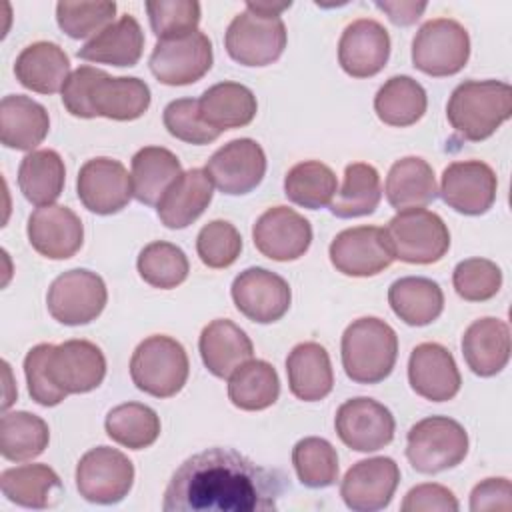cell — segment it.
I'll return each instance as SVG.
<instances>
[{"instance_id": "f5cc1de1", "label": "cell", "mask_w": 512, "mask_h": 512, "mask_svg": "<svg viewBox=\"0 0 512 512\" xmlns=\"http://www.w3.org/2000/svg\"><path fill=\"white\" fill-rule=\"evenodd\" d=\"M404 512H456L460 508L452 490L442 484H418L404 496Z\"/></svg>"}, {"instance_id": "3957f363", "label": "cell", "mask_w": 512, "mask_h": 512, "mask_svg": "<svg viewBox=\"0 0 512 512\" xmlns=\"http://www.w3.org/2000/svg\"><path fill=\"white\" fill-rule=\"evenodd\" d=\"M512 114V88L500 80H466L446 104L450 126L466 140L490 138Z\"/></svg>"}, {"instance_id": "ac0fdd59", "label": "cell", "mask_w": 512, "mask_h": 512, "mask_svg": "<svg viewBox=\"0 0 512 512\" xmlns=\"http://www.w3.org/2000/svg\"><path fill=\"white\" fill-rule=\"evenodd\" d=\"M48 376L52 384L68 394H84L98 388L106 376L102 350L88 340H66L52 344L48 354Z\"/></svg>"}, {"instance_id": "681fc988", "label": "cell", "mask_w": 512, "mask_h": 512, "mask_svg": "<svg viewBox=\"0 0 512 512\" xmlns=\"http://www.w3.org/2000/svg\"><path fill=\"white\" fill-rule=\"evenodd\" d=\"M146 12L158 40L198 30L200 4L196 0H150Z\"/></svg>"}, {"instance_id": "4fadbf2b", "label": "cell", "mask_w": 512, "mask_h": 512, "mask_svg": "<svg viewBox=\"0 0 512 512\" xmlns=\"http://www.w3.org/2000/svg\"><path fill=\"white\" fill-rule=\"evenodd\" d=\"M212 184L228 194L242 196L252 192L266 174V154L252 138H236L220 146L206 162Z\"/></svg>"}, {"instance_id": "e0dca14e", "label": "cell", "mask_w": 512, "mask_h": 512, "mask_svg": "<svg viewBox=\"0 0 512 512\" xmlns=\"http://www.w3.org/2000/svg\"><path fill=\"white\" fill-rule=\"evenodd\" d=\"M236 308L252 322L272 324L280 320L292 302L288 282L266 268H246L240 272L230 288Z\"/></svg>"}, {"instance_id": "7a4b0ae2", "label": "cell", "mask_w": 512, "mask_h": 512, "mask_svg": "<svg viewBox=\"0 0 512 512\" xmlns=\"http://www.w3.org/2000/svg\"><path fill=\"white\" fill-rule=\"evenodd\" d=\"M64 108L76 118L104 116L136 120L150 106V88L134 76H108L94 66H78L60 90Z\"/></svg>"}, {"instance_id": "ee69618b", "label": "cell", "mask_w": 512, "mask_h": 512, "mask_svg": "<svg viewBox=\"0 0 512 512\" xmlns=\"http://www.w3.org/2000/svg\"><path fill=\"white\" fill-rule=\"evenodd\" d=\"M136 268L146 284L160 290L180 286L190 272V264L184 250L164 240L146 244L138 254Z\"/></svg>"}, {"instance_id": "7c38bea8", "label": "cell", "mask_w": 512, "mask_h": 512, "mask_svg": "<svg viewBox=\"0 0 512 512\" xmlns=\"http://www.w3.org/2000/svg\"><path fill=\"white\" fill-rule=\"evenodd\" d=\"M148 66L166 86L194 84L212 68V42L200 30L158 40Z\"/></svg>"}, {"instance_id": "30bf717a", "label": "cell", "mask_w": 512, "mask_h": 512, "mask_svg": "<svg viewBox=\"0 0 512 512\" xmlns=\"http://www.w3.org/2000/svg\"><path fill=\"white\" fill-rule=\"evenodd\" d=\"M108 300V290L96 272L74 268L54 278L46 294V306L54 320L66 326H82L96 320Z\"/></svg>"}, {"instance_id": "d590c367", "label": "cell", "mask_w": 512, "mask_h": 512, "mask_svg": "<svg viewBox=\"0 0 512 512\" xmlns=\"http://www.w3.org/2000/svg\"><path fill=\"white\" fill-rule=\"evenodd\" d=\"M182 174L174 152L162 146H144L132 156V192L146 206H156L166 188Z\"/></svg>"}, {"instance_id": "4dcf8cb0", "label": "cell", "mask_w": 512, "mask_h": 512, "mask_svg": "<svg viewBox=\"0 0 512 512\" xmlns=\"http://www.w3.org/2000/svg\"><path fill=\"white\" fill-rule=\"evenodd\" d=\"M50 118L46 108L22 94H8L0 102V140L6 148L34 150L46 138Z\"/></svg>"}, {"instance_id": "f6af8a7d", "label": "cell", "mask_w": 512, "mask_h": 512, "mask_svg": "<svg viewBox=\"0 0 512 512\" xmlns=\"http://www.w3.org/2000/svg\"><path fill=\"white\" fill-rule=\"evenodd\" d=\"M292 464L306 488H328L338 480L336 448L318 436L302 438L292 448Z\"/></svg>"}, {"instance_id": "8992f818", "label": "cell", "mask_w": 512, "mask_h": 512, "mask_svg": "<svg viewBox=\"0 0 512 512\" xmlns=\"http://www.w3.org/2000/svg\"><path fill=\"white\" fill-rule=\"evenodd\" d=\"M384 236L394 260L408 264H434L450 248L448 226L426 208L400 210L384 228Z\"/></svg>"}, {"instance_id": "1f68e13d", "label": "cell", "mask_w": 512, "mask_h": 512, "mask_svg": "<svg viewBox=\"0 0 512 512\" xmlns=\"http://www.w3.org/2000/svg\"><path fill=\"white\" fill-rule=\"evenodd\" d=\"M198 110L202 120L218 130L248 126L258 110L254 92L240 82H218L202 92L198 98Z\"/></svg>"}, {"instance_id": "44dd1931", "label": "cell", "mask_w": 512, "mask_h": 512, "mask_svg": "<svg viewBox=\"0 0 512 512\" xmlns=\"http://www.w3.org/2000/svg\"><path fill=\"white\" fill-rule=\"evenodd\" d=\"M256 250L276 262L298 260L312 244L310 222L288 206L268 208L252 226Z\"/></svg>"}, {"instance_id": "d6986e66", "label": "cell", "mask_w": 512, "mask_h": 512, "mask_svg": "<svg viewBox=\"0 0 512 512\" xmlns=\"http://www.w3.org/2000/svg\"><path fill=\"white\" fill-rule=\"evenodd\" d=\"M496 188L498 178L486 162L462 160L444 168L438 192L452 210L466 216H480L492 208Z\"/></svg>"}, {"instance_id": "5bb4252c", "label": "cell", "mask_w": 512, "mask_h": 512, "mask_svg": "<svg viewBox=\"0 0 512 512\" xmlns=\"http://www.w3.org/2000/svg\"><path fill=\"white\" fill-rule=\"evenodd\" d=\"M334 428L338 438L356 452H376L394 438L392 412L374 398H350L336 410Z\"/></svg>"}, {"instance_id": "277c9868", "label": "cell", "mask_w": 512, "mask_h": 512, "mask_svg": "<svg viewBox=\"0 0 512 512\" xmlns=\"http://www.w3.org/2000/svg\"><path fill=\"white\" fill-rule=\"evenodd\" d=\"M342 366L356 384H378L390 376L398 358V336L394 328L366 316L354 320L342 334Z\"/></svg>"}, {"instance_id": "836d02e7", "label": "cell", "mask_w": 512, "mask_h": 512, "mask_svg": "<svg viewBox=\"0 0 512 512\" xmlns=\"http://www.w3.org/2000/svg\"><path fill=\"white\" fill-rule=\"evenodd\" d=\"M388 304L408 326H428L444 310V292L424 276H404L390 284Z\"/></svg>"}, {"instance_id": "7dc6e473", "label": "cell", "mask_w": 512, "mask_h": 512, "mask_svg": "<svg viewBox=\"0 0 512 512\" xmlns=\"http://www.w3.org/2000/svg\"><path fill=\"white\" fill-rule=\"evenodd\" d=\"M116 14V2H58L56 22L74 40L96 36Z\"/></svg>"}, {"instance_id": "7bdbcfd3", "label": "cell", "mask_w": 512, "mask_h": 512, "mask_svg": "<svg viewBox=\"0 0 512 512\" xmlns=\"http://www.w3.org/2000/svg\"><path fill=\"white\" fill-rule=\"evenodd\" d=\"M106 434L124 448L142 450L152 446L160 436L158 414L140 402H124L114 406L104 420Z\"/></svg>"}, {"instance_id": "b9f144b4", "label": "cell", "mask_w": 512, "mask_h": 512, "mask_svg": "<svg viewBox=\"0 0 512 512\" xmlns=\"http://www.w3.org/2000/svg\"><path fill=\"white\" fill-rule=\"evenodd\" d=\"M338 188L336 174L320 160L294 164L284 176V194L296 206L318 210L330 206Z\"/></svg>"}, {"instance_id": "c3c4849f", "label": "cell", "mask_w": 512, "mask_h": 512, "mask_svg": "<svg viewBox=\"0 0 512 512\" xmlns=\"http://www.w3.org/2000/svg\"><path fill=\"white\" fill-rule=\"evenodd\" d=\"M196 252L208 268H228L242 252V236L234 224L212 220L204 224L196 236Z\"/></svg>"}, {"instance_id": "9f6ffc18", "label": "cell", "mask_w": 512, "mask_h": 512, "mask_svg": "<svg viewBox=\"0 0 512 512\" xmlns=\"http://www.w3.org/2000/svg\"><path fill=\"white\" fill-rule=\"evenodd\" d=\"M246 8L262 16H280L286 8H290V2H246Z\"/></svg>"}, {"instance_id": "e575fe53", "label": "cell", "mask_w": 512, "mask_h": 512, "mask_svg": "<svg viewBox=\"0 0 512 512\" xmlns=\"http://www.w3.org/2000/svg\"><path fill=\"white\" fill-rule=\"evenodd\" d=\"M2 494L24 508H50L62 494L60 476L48 464H24L0 474Z\"/></svg>"}, {"instance_id": "8d00e7d4", "label": "cell", "mask_w": 512, "mask_h": 512, "mask_svg": "<svg viewBox=\"0 0 512 512\" xmlns=\"http://www.w3.org/2000/svg\"><path fill=\"white\" fill-rule=\"evenodd\" d=\"M66 168L56 150L42 148L28 152L18 168V188L34 206H50L64 190Z\"/></svg>"}, {"instance_id": "6da1fadb", "label": "cell", "mask_w": 512, "mask_h": 512, "mask_svg": "<svg viewBox=\"0 0 512 512\" xmlns=\"http://www.w3.org/2000/svg\"><path fill=\"white\" fill-rule=\"evenodd\" d=\"M286 490L278 470L232 448H208L186 458L164 490V512H268Z\"/></svg>"}, {"instance_id": "ab89813d", "label": "cell", "mask_w": 512, "mask_h": 512, "mask_svg": "<svg viewBox=\"0 0 512 512\" xmlns=\"http://www.w3.org/2000/svg\"><path fill=\"white\" fill-rule=\"evenodd\" d=\"M382 200L380 174L372 164L354 162L344 170V182L336 190L330 212L338 218H358L372 214Z\"/></svg>"}, {"instance_id": "7402d4cb", "label": "cell", "mask_w": 512, "mask_h": 512, "mask_svg": "<svg viewBox=\"0 0 512 512\" xmlns=\"http://www.w3.org/2000/svg\"><path fill=\"white\" fill-rule=\"evenodd\" d=\"M28 242L48 260L72 258L84 242V226L68 206L50 204L36 208L26 226Z\"/></svg>"}, {"instance_id": "ba28073f", "label": "cell", "mask_w": 512, "mask_h": 512, "mask_svg": "<svg viewBox=\"0 0 512 512\" xmlns=\"http://www.w3.org/2000/svg\"><path fill=\"white\" fill-rule=\"evenodd\" d=\"M470 58L468 30L452 18L424 22L412 40V64L428 76L458 74Z\"/></svg>"}, {"instance_id": "8fae6325", "label": "cell", "mask_w": 512, "mask_h": 512, "mask_svg": "<svg viewBox=\"0 0 512 512\" xmlns=\"http://www.w3.org/2000/svg\"><path fill=\"white\" fill-rule=\"evenodd\" d=\"M132 484L134 464L116 448L96 446L78 460L76 488L88 502L116 504L128 496Z\"/></svg>"}, {"instance_id": "db71d44e", "label": "cell", "mask_w": 512, "mask_h": 512, "mask_svg": "<svg viewBox=\"0 0 512 512\" xmlns=\"http://www.w3.org/2000/svg\"><path fill=\"white\" fill-rule=\"evenodd\" d=\"M512 508V484L508 478H486L478 482L470 492V510H510Z\"/></svg>"}, {"instance_id": "bcb514c9", "label": "cell", "mask_w": 512, "mask_h": 512, "mask_svg": "<svg viewBox=\"0 0 512 512\" xmlns=\"http://www.w3.org/2000/svg\"><path fill=\"white\" fill-rule=\"evenodd\" d=\"M452 284L460 298L468 302H484L498 294L502 286V270L488 258H466L456 264Z\"/></svg>"}, {"instance_id": "52a82bcc", "label": "cell", "mask_w": 512, "mask_h": 512, "mask_svg": "<svg viewBox=\"0 0 512 512\" xmlns=\"http://www.w3.org/2000/svg\"><path fill=\"white\" fill-rule=\"evenodd\" d=\"M468 454V432L448 416H428L406 436V458L422 474H436L458 466Z\"/></svg>"}, {"instance_id": "4316f807", "label": "cell", "mask_w": 512, "mask_h": 512, "mask_svg": "<svg viewBox=\"0 0 512 512\" xmlns=\"http://www.w3.org/2000/svg\"><path fill=\"white\" fill-rule=\"evenodd\" d=\"M198 350L204 366L216 378H228L254 354L252 340L246 336V332L226 318H216L204 326L198 340Z\"/></svg>"}, {"instance_id": "60d3db41", "label": "cell", "mask_w": 512, "mask_h": 512, "mask_svg": "<svg viewBox=\"0 0 512 512\" xmlns=\"http://www.w3.org/2000/svg\"><path fill=\"white\" fill-rule=\"evenodd\" d=\"M50 442L48 424L30 412H6L0 418V454L10 462L40 456Z\"/></svg>"}, {"instance_id": "816d5d0a", "label": "cell", "mask_w": 512, "mask_h": 512, "mask_svg": "<svg viewBox=\"0 0 512 512\" xmlns=\"http://www.w3.org/2000/svg\"><path fill=\"white\" fill-rule=\"evenodd\" d=\"M52 344H36L34 348L28 350L26 358H24V376H26V384H28V394L30 398L40 404V406H58L66 394L60 392L50 376H48V354H50Z\"/></svg>"}, {"instance_id": "11a10c76", "label": "cell", "mask_w": 512, "mask_h": 512, "mask_svg": "<svg viewBox=\"0 0 512 512\" xmlns=\"http://www.w3.org/2000/svg\"><path fill=\"white\" fill-rule=\"evenodd\" d=\"M426 2H414V0H378L376 8L386 12L388 18L396 24V26H410L414 24L422 12L426 10Z\"/></svg>"}, {"instance_id": "83f0119b", "label": "cell", "mask_w": 512, "mask_h": 512, "mask_svg": "<svg viewBox=\"0 0 512 512\" xmlns=\"http://www.w3.org/2000/svg\"><path fill=\"white\" fill-rule=\"evenodd\" d=\"M290 392L304 402H318L332 392L334 372L324 346L318 342L296 344L286 358Z\"/></svg>"}, {"instance_id": "ffe728a7", "label": "cell", "mask_w": 512, "mask_h": 512, "mask_svg": "<svg viewBox=\"0 0 512 512\" xmlns=\"http://www.w3.org/2000/svg\"><path fill=\"white\" fill-rule=\"evenodd\" d=\"M400 482V468L388 456L356 462L340 482V496L354 512H376L392 502Z\"/></svg>"}, {"instance_id": "f907efd6", "label": "cell", "mask_w": 512, "mask_h": 512, "mask_svg": "<svg viewBox=\"0 0 512 512\" xmlns=\"http://www.w3.org/2000/svg\"><path fill=\"white\" fill-rule=\"evenodd\" d=\"M162 120H164V126L166 130L182 140V142H188V144H196V146H202V144H210L214 142L220 132L210 128L202 116H200V110H198V100L196 98H178V100H172L166 108H164V114H162Z\"/></svg>"}, {"instance_id": "9a60e30c", "label": "cell", "mask_w": 512, "mask_h": 512, "mask_svg": "<svg viewBox=\"0 0 512 512\" xmlns=\"http://www.w3.org/2000/svg\"><path fill=\"white\" fill-rule=\"evenodd\" d=\"M76 192L84 208L108 216L128 206L132 200V176L120 160L98 156L86 160L78 172Z\"/></svg>"}, {"instance_id": "9c48e42d", "label": "cell", "mask_w": 512, "mask_h": 512, "mask_svg": "<svg viewBox=\"0 0 512 512\" xmlns=\"http://www.w3.org/2000/svg\"><path fill=\"white\" fill-rule=\"evenodd\" d=\"M224 46L242 66H268L286 48V26L280 16H262L246 8L228 24Z\"/></svg>"}, {"instance_id": "d4e9b609", "label": "cell", "mask_w": 512, "mask_h": 512, "mask_svg": "<svg viewBox=\"0 0 512 512\" xmlns=\"http://www.w3.org/2000/svg\"><path fill=\"white\" fill-rule=\"evenodd\" d=\"M214 184L204 168L182 172L162 194L156 204L160 222L170 230L190 226L212 202Z\"/></svg>"}, {"instance_id": "603a6c76", "label": "cell", "mask_w": 512, "mask_h": 512, "mask_svg": "<svg viewBox=\"0 0 512 512\" xmlns=\"http://www.w3.org/2000/svg\"><path fill=\"white\" fill-rule=\"evenodd\" d=\"M390 58V34L372 20L360 18L350 22L338 42V62L352 78L376 76Z\"/></svg>"}, {"instance_id": "484cf974", "label": "cell", "mask_w": 512, "mask_h": 512, "mask_svg": "<svg viewBox=\"0 0 512 512\" xmlns=\"http://www.w3.org/2000/svg\"><path fill=\"white\" fill-rule=\"evenodd\" d=\"M462 356L468 368L482 378L496 376L510 360V328L500 318L474 320L462 336Z\"/></svg>"}, {"instance_id": "f1b7e54d", "label": "cell", "mask_w": 512, "mask_h": 512, "mask_svg": "<svg viewBox=\"0 0 512 512\" xmlns=\"http://www.w3.org/2000/svg\"><path fill=\"white\" fill-rule=\"evenodd\" d=\"M144 52V32L132 14L120 16L108 24L96 36H92L80 50L78 58L110 64V66H134Z\"/></svg>"}, {"instance_id": "d6a6232c", "label": "cell", "mask_w": 512, "mask_h": 512, "mask_svg": "<svg viewBox=\"0 0 512 512\" xmlns=\"http://www.w3.org/2000/svg\"><path fill=\"white\" fill-rule=\"evenodd\" d=\"M386 200L392 208H424L438 196L436 176L432 166L420 156H404L396 160L384 184Z\"/></svg>"}, {"instance_id": "2e32d148", "label": "cell", "mask_w": 512, "mask_h": 512, "mask_svg": "<svg viewBox=\"0 0 512 512\" xmlns=\"http://www.w3.org/2000/svg\"><path fill=\"white\" fill-rule=\"evenodd\" d=\"M328 254L338 272L354 278L376 276L394 262L384 228L378 226H354L338 232Z\"/></svg>"}, {"instance_id": "f35d334b", "label": "cell", "mask_w": 512, "mask_h": 512, "mask_svg": "<svg viewBox=\"0 0 512 512\" xmlns=\"http://www.w3.org/2000/svg\"><path fill=\"white\" fill-rule=\"evenodd\" d=\"M428 106L424 86L412 76L400 74L388 78L374 96L376 116L388 126H412L416 124Z\"/></svg>"}, {"instance_id": "5b68a950", "label": "cell", "mask_w": 512, "mask_h": 512, "mask_svg": "<svg viewBox=\"0 0 512 512\" xmlns=\"http://www.w3.org/2000/svg\"><path fill=\"white\" fill-rule=\"evenodd\" d=\"M190 372L184 346L164 334L144 338L130 358V378L138 390L154 398L178 394Z\"/></svg>"}, {"instance_id": "cb8c5ba5", "label": "cell", "mask_w": 512, "mask_h": 512, "mask_svg": "<svg viewBox=\"0 0 512 512\" xmlns=\"http://www.w3.org/2000/svg\"><path fill=\"white\" fill-rule=\"evenodd\" d=\"M408 382L418 396L446 402L458 394L462 378L448 348L438 342H422L410 352Z\"/></svg>"}, {"instance_id": "74e56055", "label": "cell", "mask_w": 512, "mask_h": 512, "mask_svg": "<svg viewBox=\"0 0 512 512\" xmlns=\"http://www.w3.org/2000/svg\"><path fill=\"white\" fill-rule=\"evenodd\" d=\"M280 396L276 368L266 360H248L228 376L230 402L246 412L270 408Z\"/></svg>"}, {"instance_id": "f546056e", "label": "cell", "mask_w": 512, "mask_h": 512, "mask_svg": "<svg viewBox=\"0 0 512 512\" xmlns=\"http://www.w3.org/2000/svg\"><path fill=\"white\" fill-rule=\"evenodd\" d=\"M16 80L38 94H54L62 90L70 72V60L66 52L48 40L26 46L14 62Z\"/></svg>"}]
</instances>
